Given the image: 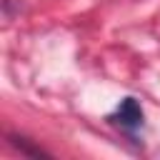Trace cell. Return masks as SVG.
Segmentation results:
<instances>
[{"mask_svg":"<svg viewBox=\"0 0 160 160\" xmlns=\"http://www.w3.org/2000/svg\"><path fill=\"white\" fill-rule=\"evenodd\" d=\"M142 108H140V102L135 100V98H125V100H120V105L115 108V112L110 115V120L112 122H118L120 128H125V130H138V128H142Z\"/></svg>","mask_w":160,"mask_h":160,"instance_id":"6da1fadb","label":"cell"}]
</instances>
